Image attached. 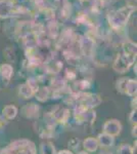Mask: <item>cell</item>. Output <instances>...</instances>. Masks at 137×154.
Returning a JSON list of instances; mask_svg holds the SVG:
<instances>
[{"label": "cell", "mask_w": 137, "mask_h": 154, "mask_svg": "<svg viewBox=\"0 0 137 154\" xmlns=\"http://www.w3.org/2000/svg\"><path fill=\"white\" fill-rule=\"evenodd\" d=\"M83 146L87 151H89V152H94V151H96V149L98 148V142H97L96 139L92 138V137H89V138H87L83 142Z\"/></svg>", "instance_id": "14"}, {"label": "cell", "mask_w": 137, "mask_h": 154, "mask_svg": "<svg viewBox=\"0 0 137 154\" xmlns=\"http://www.w3.org/2000/svg\"><path fill=\"white\" fill-rule=\"evenodd\" d=\"M133 136H135V137H136V125L133 128Z\"/></svg>", "instance_id": "26"}, {"label": "cell", "mask_w": 137, "mask_h": 154, "mask_svg": "<svg viewBox=\"0 0 137 154\" xmlns=\"http://www.w3.org/2000/svg\"><path fill=\"white\" fill-rule=\"evenodd\" d=\"M17 108L13 105H7L3 109V117L5 120H11L16 116Z\"/></svg>", "instance_id": "12"}, {"label": "cell", "mask_w": 137, "mask_h": 154, "mask_svg": "<svg viewBox=\"0 0 137 154\" xmlns=\"http://www.w3.org/2000/svg\"><path fill=\"white\" fill-rule=\"evenodd\" d=\"M135 59L134 57H130L127 56L125 54H119L117 59L115 60L113 68L114 70L118 73H125L129 70V68L131 67L132 64L135 62Z\"/></svg>", "instance_id": "3"}, {"label": "cell", "mask_w": 137, "mask_h": 154, "mask_svg": "<svg viewBox=\"0 0 137 154\" xmlns=\"http://www.w3.org/2000/svg\"><path fill=\"white\" fill-rule=\"evenodd\" d=\"M77 75H78V73H77V71L75 70L74 68H69L67 69L66 71V76H64V79L67 80H71V81H76V78H77Z\"/></svg>", "instance_id": "18"}, {"label": "cell", "mask_w": 137, "mask_h": 154, "mask_svg": "<svg viewBox=\"0 0 137 154\" xmlns=\"http://www.w3.org/2000/svg\"><path fill=\"white\" fill-rule=\"evenodd\" d=\"M40 151L42 154H56L54 146L50 142L42 143L40 146Z\"/></svg>", "instance_id": "17"}, {"label": "cell", "mask_w": 137, "mask_h": 154, "mask_svg": "<svg viewBox=\"0 0 137 154\" xmlns=\"http://www.w3.org/2000/svg\"><path fill=\"white\" fill-rule=\"evenodd\" d=\"M57 154H73V152H71L69 150H63V151H59Z\"/></svg>", "instance_id": "24"}, {"label": "cell", "mask_w": 137, "mask_h": 154, "mask_svg": "<svg viewBox=\"0 0 137 154\" xmlns=\"http://www.w3.org/2000/svg\"><path fill=\"white\" fill-rule=\"evenodd\" d=\"M49 89L46 86H42V88H39L37 89V91L35 93L34 96H36L37 100L40 102H45L48 100L49 98Z\"/></svg>", "instance_id": "15"}, {"label": "cell", "mask_w": 137, "mask_h": 154, "mask_svg": "<svg viewBox=\"0 0 137 154\" xmlns=\"http://www.w3.org/2000/svg\"><path fill=\"white\" fill-rule=\"evenodd\" d=\"M133 11L134 6H125L118 9L117 11H115L109 17V24H111L112 28L118 30L125 26Z\"/></svg>", "instance_id": "1"}, {"label": "cell", "mask_w": 137, "mask_h": 154, "mask_svg": "<svg viewBox=\"0 0 137 154\" xmlns=\"http://www.w3.org/2000/svg\"><path fill=\"white\" fill-rule=\"evenodd\" d=\"M79 48H80V51L85 56L87 57L91 56L94 49V39H92L91 37L87 35L83 36L79 40Z\"/></svg>", "instance_id": "4"}, {"label": "cell", "mask_w": 137, "mask_h": 154, "mask_svg": "<svg viewBox=\"0 0 137 154\" xmlns=\"http://www.w3.org/2000/svg\"><path fill=\"white\" fill-rule=\"evenodd\" d=\"M34 91L27 83H24L19 86V96L24 99H30L34 96Z\"/></svg>", "instance_id": "16"}, {"label": "cell", "mask_w": 137, "mask_h": 154, "mask_svg": "<svg viewBox=\"0 0 137 154\" xmlns=\"http://www.w3.org/2000/svg\"><path fill=\"white\" fill-rule=\"evenodd\" d=\"M7 149L10 154H31L35 151V146L30 141L19 140L10 144Z\"/></svg>", "instance_id": "2"}, {"label": "cell", "mask_w": 137, "mask_h": 154, "mask_svg": "<svg viewBox=\"0 0 137 154\" xmlns=\"http://www.w3.org/2000/svg\"><path fill=\"white\" fill-rule=\"evenodd\" d=\"M0 75L6 81L10 80L11 76L13 75V68L9 64H3L0 66Z\"/></svg>", "instance_id": "9"}, {"label": "cell", "mask_w": 137, "mask_h": 154, "mask_svg": "<svg viewBox=\"0 0 137 154\" xmlns=\"http://www.w3.org/2000/svg\"><path fill=\"white\" fill-rule=\"evenodd\" d=\"M123 54L136 58V44L132 41H126L123 43Z\"/></svg>", "instance_id": "11"}, {"label": "cell", "mask_w": 137, "mask_h": 154, "mask_svg": "<svg viewBox=\"0 0 137 154\" xmlns=\"http://www.w3.org/2000/svg\"><path fill=\"white\" fill-rule=\"evenodd\" d=\"M16 1H17L19 3H24V2H26L27 0H16Z\"/></svg>", "instance_id": "27"}, {"label": "cell", "mask_w": 137, "mask_h": 154, "mask_svg": "<svg viewBox=\"0 0 137 154\" xmlns=\"http://www.w3.org/2000/svg\"><path fill=\"white\" fill-rule=\"evenodd\" d=\"M79 154H88V153H87V152H84V151H82V152H80Z\"/></svg>", "instance_id": "28"}, {"label": "cell", "mask_w": 137, "mask_h": 154, "mask_svg": "<svg viewBox=\"0 0 137 154\" xmlns=\"http://www.w3.org/2000/svg\"><path fill=\"white\" fill-rule=\"evenodd\" d=\"M119 154H134V149L131 147L130 145H127V144H123L120 146L118 150Z\"/></svg>", "instance_id": "19"}, {"label": "cell", "mask_w": 137, "mask_h": 154, "mask_svg": "<svg viewBox=\"0 0 137 154\" xmlns=\"http://www.w3.org/2000/svg\"><path fill=\"white\" fill-rule=\"evenodd\" d=\"M51 115L55 122L64 123L68 121L70 117V110L64 106H57L51 113Z\"/></svg>", "instance_id": "5"}, {"label": "cell", "mask_w": 137, "mask_h": 154, "mask_svg": "<svg viewBox=\"0 0 137 154\" xmlns=\"http://www.w3.org/2000/svg\"><path fill=\"white\" fill-rule=\"evenodd\" d=\"M129 120L132 125H136V121H137V114H136V109H133L132 112L130 114V117H129Z\"/></svg>", "instance_id": "21"}, {"label": "cell", "mask_w": 137, "mask_h": 154, "mask_svg": "<svg viewBox=\"0 0 137 154\" xmlns=\"http://www.w3.org/2000/svg\"><path fill=\"white\" fill-rule=\"evenodd\" d=\"M79 145V140L76 138H73L72 140L69 141V146H71V148H77V146Z\"/></svg>", "instance_id": "22"}, {"label": "cell", "mask_w": 137, "mask_h": 154, "mask_svg": "<svg viewBox=\"0 0 137 154\" xmlns=\"http://www.w3.org/2000/svg\"><path fill=\"white\" fill-rule=\"evenodd\" d=\"M22 112L27 118H36L39 114V107L35 104H28L24 106Z\"/></svg>", "instance_id": "8"}, {"label": "cell", "mask_w": 137, "mask_h": 154, "mask_svg": "<svg viewBox=\"0 0 137 154\" xmlns=\"http://www.w3.org/2000/svg\"><path fill=\"white\" fill-rule=\"evenodd\" d=\"M8 51H12V49L11 48H7L5 51H4V54H5V56H7V53H8ZM12 54H14L13 51H12ZM6 59L8 60V61H14V58L13 57H11V54H9L8 57H6Z\"/></svg>", "instance_id": "23"}, {"label": "cell", "mask_w": 137, "mask_h": 154, "mask_svg": "<svg viewBox=\"0 0 137 154\" xmlns=\"http://www.w3.org/2000/svg\"><path fill=\"white\" fill-rule=\"evenodd\" d=\"M97 142H98V145H101L103 147H111L114 144V137L109 136L106 133L100 134L98 136V139H97Z\"/></svg>", "instance_id": "10"}, {"label": "cell", "mask_w": 137, "mask_h": 154, "mask_svg": "<svg viewBox=\"0 0 137 154\" xmlns=\"http://www.w3.org/2000/svg\"><path fill=\"white\" fill-rule=\"evenodd\" d=\"M0 154H10L8 151V149H3V150L0 151Z\"/></svg>", "instance_id": "25"}, {"label": "cell", "mask_w": 137, "mask_h": 154, "mask_svg": "<svg viewBox=\"0 0 137 154\" xmlns=\"http://www.w3.org/2000/svg\"><path fill=\"white\" fill-rule=\"evenodd\" d=\"M13 2L11 0H0V18L5 19L13 14Z\"/></svg>", "instance_id": "7"}, {"label": "cell", "mask_w": 137, "mask_h": 154, "mask_svg": "<svg viewBox=\"0 0 137 154\" xmlns=\"http://www.w3.org/2000/svg\"><path fill=\"white\" fill-rule=\"evenodd\" d=\"M103 154H111V153H103Z\"/></svg>", "instance_id": "29"}, {"label": "cell", "mask_w": 137, "mask_h": 154, "mask_svg": "<svg viewBox=\"0 0 137 154\" xmlns=\"http://www.w3.org/2000/svg\"><path fill=\"white\" fill-rule=\"evenodd\" d=\"M26 83L28 84V85H29L32 89H33L34 93H36L37 89L39 88L38 80H37V79H35V78H30V79H28V81H27ZM34 95H35V94H34Z\"/></svg>", "instance_id": "20"}, {"label": "cell", "mask_w": 137, "mask_h": 154, "mask_svg": "<svg viewBox=\"0 0 137 154\" xmlns=\"http://www.w3.org/2000/svg\"><path fill=\"white\" fill-rule=\"evenodd\" d=\"M136 80H134V79H127L124 94L130 97H133L134 95H136Z\"/></svg>", "instance_id": "13"}, {"label": "cell", "mask_w": 137, "mask_h": 154, "mask_svg": "<svg viewBox=\"0 0 137 154\" xmlns=\"http://www.w3.org/2000/svg\"><path fill=\"white\" fill-rule=\"evenodd\" d=\"M122 130V125L116 119H112V120H108L103 125V131L108 135L115 137L120 134Z\"/></svg>", "instance_id": "6"}]
</instances>
